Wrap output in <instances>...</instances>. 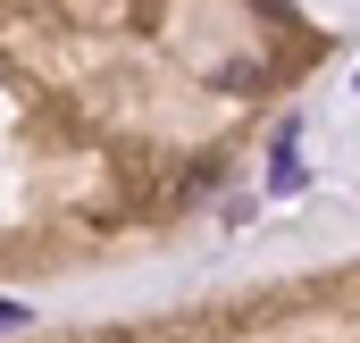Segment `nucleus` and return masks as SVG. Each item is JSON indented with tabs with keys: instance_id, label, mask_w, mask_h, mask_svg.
<instances>
[{
	"instance_id": "obj_2",
	"label": "nucleus",
	"mask_w": 360,
	"mask_h": 343,
	"mask_svg": "<svg viewBox=\"0 0 360 343\" xmlns=\"http://www.w3.org/2000/svg\"><path fill=\"white\" fill-rule=\"evenodd\" d=\"M352 92H360V76H352Z\"/></svg>"
},
{
	"instance_id": "obj_1",
	"label": "nucleus",
	"mask_w": 360,
	"mask_h": 343,
	"mask_svg": "<svg viewBox=\"0 0 360 343\" xmlns=\"http://www.w3.org/2000/svg\"><path fill=\"white\" fill-rule=\"evenodd\" d=\"M8 327H25V302H0V335H8Z\"/></svg>"
}]
</instances>
